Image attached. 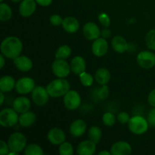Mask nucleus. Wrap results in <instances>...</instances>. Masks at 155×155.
<instances>
[{
    "label": "nucleus",
    "mask_w": 155,
    "mask_h": 155,
    "mask_svg": "<svg viewBox=\"0 0 155 155\" xmlns=\"http://www.w3.org/2000/svg\"><path fill=\"white\" fill-rule=\"evenodd\" d=\"M23 50V43L19 38L16 36H8L5 38L1 43V54L5 58L14 60L21 55Z\"/></svg>",
    "instance_id": "f257e3e1"
},
{
    "label": "nucleus",
    "mask_w": 155,
    "mask_h": 155,
    "mask_svg": "<svg viewBox=\"0 0 155 155\" xmlns=\"http://www.w3.org/2000/svg\"><path fill=\"white\" fill-rule=\"evenodd\" d=\"M71 89V86L65 78H58L51 80L46 86V89L51 98L64 96Z\"/></svg>",
    "instance_id": "f03ea898"
},
{
    "label": "nucleus",
    "mask_w": 155,
    "mask_h": 155,
    "mask_svg": "<svg viewBox=\"0 0 155 155\" xmlns=\"http://www.w3.org/2000/svg\"><path fill=\"white\" fill-rule=\"evenodd\" d=\"M128 128L132 133L135 135H142L148 131L149 124L148 120L139 115L130 117L128 122Z\"/></svg>",
    "instance_id": "7ed1b4c3"
},
{
    "label": "nucleus",
    "mask_w": 155,
    "mask_h": 155,
    "mask_svg": "<svg viewBox=\"0 0 155 155\" xmlns=\"http://www.w3.org/2000/svg\"><path fill=\"white\" fill-rule=\"evenodd\" d=\"M19 122L18 113L14 108L6 107L0 111V125L5 128L14 127Z\"/></svg>",
    "instance_id": "20e7f679"
},
{
    "label": "nucleus",
    "mask_w": 155,
    "mask_h": 155,
    "mask_svg": "<svg viewBox=\"0 0 155 155\" xmlns=\"http://www.w3.org/2000/svg\"><path fill=\"white\" fill-rule=\"evenodd\" d=\"M7 142L10 148V151L18 154L25 149L27 146V138L22 133L15 132L10 135Z\"/></svg>",
    "instance_id": "39448f33"
},
{
    "label": "nucleus",
    "mask_w": 155,
    "mask_h": 155,
    "mask_svg": "<svg viewBox=\"0 0 155 155\" xmlns=\"http://www.w3.org/2000/svg\"><path fill=\"white\" fill-rule=\"evenodd\" d=\"M51 71L58 78H66L71 72V66L64 59H55L51 64Z\"/></svg>",
    "instance_id": "423d86ee"
},
{
    "label": "nucleus",
    "mask_w": 155,
    "mask_h": 155,
    "mask_svg": "<svg viewBox=\"0 0 155 155\" xmlns=\"http://www.w3.org/2000/svg\"><path fill=\"white\" fill-rule=\"evenodd\" d=\"M138 64L143 69H151L155 67V53L151 50H144L137 54Z\"/></svg>",
    "instance_id": "0eeeda50"
},
{
    "label": "nucleus",
    "mask_w": 155,
    "mask_h": 155,
    "mask_svg": "<svg viewBox=\"0 0 155 155\" xmlns=\"http://www.w3.org/2000/svg\"><path fill=\"white\" fill-rule=\"evenodd\" d=\"M63 97L64 105L68 110H77L81 104V97L79 92L76 90L70 89Z\"/></svg>",
    "instance_id": "6e6552de"
},
{
    "label": "nucleus",
    "mask_w": 155,
    "mask_h": 155,
    "mask_svg": "<svg viewBox=\"0 0 155 155\" xmlns=\"http://www.w3.org/2000/svg\"><path fill=\"white\" fill-rule=\"evenodd\" d=\"M35 87H36V83L33 78L24 77L17 80L15 89L20 95H27L31 93Z\"/></svg>",
    "instance_id": "1a4fd4ad"
},
{
    "label": "nucleus",
    "mask_w": 155,
    "mask_h": 155,
    "mask_svg": "<svg viewBox=\"0 0 155 155\" xmlns=\"http://www.w3.org/2000/svg\"><path fill=\"white\" fill-rule=\"evenodd\" d=\"M49 97L50 95L46 87L45 88L42 86H36L31 92L32 101L39 107L46 104L49 100Z\"/></svg>",
    "instance_id": "9d476101"
},
{
    "label": "nucleus",
    "mask_w": 155,
    "mask_h": 155,
    "mask_svg": "<svg viewBox=\"0 0 155 155\" xmlns=\"http://www.w3.org/2000/svg\"><path fill=\"white\" fill-rule=\"evenodd\" d=\"M83 34L88 40L94 41L101 36V30L95 23L90 21L83 26Z\"/></svg>",
    "instance_id": "9b49d317"
},
{
    "label": "nucleus",
    "mask_w": 155,
    "mask_h": 155,
    "mask_svg": "<svg viewBox=\"0 0 155 155\" xmlns=\"http://www.w3.org/2000/svg\"><path fill=\"white\" fill-rule=\"evenodd\" d=\"M108 42L106 39L99 37L93 41L92 45V51L96 57H103L108 51Z\"/></svg>",
    "instance_id": "f8f14e48"
},
{
    "label": "nucleus",
    "mask_w": 155,
    "mask_h": 155,
    "mask_svg": "<svg viewBox=\"0 0 155 155\" xmlns=\"http://www.w3.org/2000/svg\"><path fill=\"white\" fill-rule=\"evenodd\" d=\"M47 139L53 145H60L66 140L65 133L59 128H52L47 133Z\"/></svg>",
    "instance_id": "ddd939ff"
},
{
    "label": "nucleus",
    "mask_w": 155,
    "mask_h": 155,
    "mask_svg": "<svg viewBox=\"0 0 155 155\" xmlns=\"http://www.w3.org/2000/svg\"><path fill=\"white\" fill-rule=\"evenodd\" d=\"M132 147L130 143L125 141H118L110 147L112 155H129L132 153Z\"/></svg>",
    "instance_id": "4468645a"
},
{
    "label": "nucleus",
    "mask_w": 155,
    "mask_h": 155,
    "mask_svg": "<svg viewBox=\"0 0 155 155\" xmlns=\"http://www.w3.org/2000/svg\"><path fill=\"white\" fill-rule=\"evenodd\" d=\"M37 3L35 0H22L19 5V13L24 18H29L35 12Z\"/></svg>",
    "instance_id": "2eb2a0df"
},
{
    "label": "nucleus",
    "mask_w": 155,
    "mask_h": 155,
    "mask_svg": "<svg viewBox=\"0 0 155 155\" xmlns=\"http://www.w3.org/2000/svg\"><path fill=\"white\" fill-rule=\"evenodd\" d=\"M12 107L18 114H23L30 110L31 107V102L28 98L25 96H19L14 100Z\"/></svg>",
    "instance_id": "dca6fc26"
},
{
    "label": "nucleus",
    "mask_w": 155,
    "mask_h": 155,
    "mask_svg": "<svg viewBox=\"0 0 155 155\" xmlns=\"http://www.w3.org/2000/svg\"><path fill=\"white\" fill-rule=\"evenodd\" d=\"M86 123L83 120L77 119L71 123L69 128L70 133L74 138L81 137L86 133Z\"/></svg>",
    "instance_id": "f3484780"
},
{
    "label": "nucleus",
    "mask_w": 155,
    "mask_h": 155,
    "mask_svg": "<svg viewBox=\"0 0 155 155\" xmlns=\"http://www.w3.org/2000/svg\"><path fill=\"white\" fill-rule=\"evenodd\" d=\"M96 143L90 139L82 141L77 145V153L79 155H92L96 151Z\"/></svg>",
    "instance_id": "a211bd4d"
},
{
    "label": "nucleus",
    "mask_w": 155,
    "mask_h": 155,
    "mask_svg": "<svg viewBox=\"0 0 155 155\" xmlns=\"http://www.w3.org/2000/svg\"><path fill=\"white\" fill-rule=\"evenodd\" d=\"M14 65L21 72H28L33 68V61L26 55H19L13 60Z\"/></svg>",
    "instance_id": "6ab92c4d"
},
{
    "label": "nucleus",
    "mask_w": 155,
    "mask_h": 155,
    "mask_svg": "<svg viewBox=\"0 0 155 155\" xmlns=\"http://www.w3.org/2000/svg\"><path fill=\"white\" fill-rule=\"evenodd\" d=\"M70 66H71V72H73L76 75H80V74L86 71V61L82 56H75L71 60Z\"/></svg>",
    "instance_id": "aec40b11"
},
{
    "label": "nucleus",
    "mask_w": 155,
    "mask_h": 155,
    "mask_svg": "<svg viewBox=\"0 0 155 155\" xmlns=\"http://www.w3.org/2000/svg\"><path fill=\"white\" fill-rule=\"evenodd\" d=\"M62 27L68 33H75L80 28V23L77 18L72 16H68L64 18Z\"/></svg>",
    "instance_id": "412c9836"
},
{
    "label": "nucleus",
    "mask_w": 155,
    "mask_h": 155,
    "mask_svg": "<svg viewBox=\"0 0 155 155\" xmlns=\"http://www.w3.org/2000/svg\"><path fill=\"white\" fill-rule=\"evenodd\" d=\"M111 46L115 52L122 54L128 50L129 44L123 36H115L111 40Z\"/></svg>",
    "instance_id": "4be33fe9"
},
{
    "label": "nucleus",
    "mask_w": 155,
    "mask_h": 155,
    "mask_svg": "<svg viewBox=\"0 0 155 155\" xmlns=\"http://www.w3.org/2000/svg\"><path fill=\"white\" fill-rule=\"evenodd\" d=\"M15 85L16 81L12 76H3L0 79V90L4 93L12 92L14 89H15Z\"/></svg>",
    "instance_id": "5701e85b"
},
{
    "label": "nucleus",
    "mask_w": 155,
    "mask_h": 155,
    "mask_svg": "<svg viewBox=\"0 0 155 155\" xmlns=\"http://www.w3.org/2000/svg\"><path fill=\"white\" fill-rule=\"evenodd\" d=\"M95 80L99 85H107L110 80V73L108 69L105 68H100L95 72Z\"/></svg>",
    "instance_id": "b1692460"
},
{
    "label": "nucleus",
    "mask_w": 155,
    "mask_h": 155,
    "mask_svg": "<svg viewBox=\"0 0 155 155\" xmlns=\"http://www.w3.org/2000/svg\"><path fill=\"white\" fill-rule=\"evenodd\" d=\"M36 120V115L35 113L28 110L25 113L21 114L19 116V125L22 127H30L35 124Z\"/></svg>",
    "instance_id": "393cba45"
},
{
    "label": "nucleus",
    "mask_w": 155,
    "mask_h": 155,
    "mask_svg": "<svg viewBox=\"0 0 155 155\" xmlns=\"http://www.w3.org/2000/svg\"><path fill=\"white\" fill-rule=\"evenodd\" d=\"M88 136H89V139L92 140L95 143L98 144L101 141V137H102V131L101 128L97 126H93L90 127L88 131Z\"/></svg>",
    "instance_id": "a878e982"
},
{
    "label": "nucleus",
    "mask_w": 155,
    "mask_h": 155,
    "mask_svg": "<svg viewBox=\"0 0 155 155\" xmlns=\"http://www.w3.org/2000/svg\"><path fill=\"white\" fill-rule=\"evenodd\" d=\"M71 53H72V49L69 45H61L56 51L55 54H54V58H55V59H64V60H66L71 55Z\"/></svg>",
    "instance_id": "bb28decb"
},
{
    "label": "nucleus",
    "mask_w": 155,
    "mask_h": 155,
    "mask_svg": "<svg viewBox=\"0 0 155 155\" xmlns=\"http://www.w3.org/2000/svg\"><path fill=\"white\" fill-rule=\"evenodd\" d=\"M12 17V8L8 4L1 2L0 4V20L2 22L9 21Z\"/></svg>",
    "instance_id": "cd10ccee"
},
{
    "label": "nucleus",
    "mask_w": 155,
    "mask_h": 155,
    "mask_svg": "<svg viewBox=\"0 0 155 155\" xmlns=\"http://www.w3.org/2000/svg\"><path fill=\"white\" fill-rule=\"evenodd\" d=\"M24 154L25 155H42L44 152L42 148L39 145L31 143L26 146Z\"/></svg>",
    "instance_id": "c85d7f7f"
},
{
    "label": "nucleus",
    "mask_w": 155,
    "mask_h": 155,
    "mask_svg": "<svg viewBox=\"0 0 155 155\" xmlns=\"http://www.w3.org/2000/svg\"><path fill=\"white\" fill-rule=\"evenodd\" d=\"M79 78H80V81L83 86H86V87H89L93 84L94 80L95 77L92 75H91L89 73H86V71L83 72L79 75Z\"/></svg>",
    "instance_id": "c756f323"
},
{
    "label": "nucleus",
    "mask_w": 155,
    "mask_h": 155,
    "mask_svg": "<svg viewBox=\"0 0 155 155\" xmlns=\"http://www.w3.org/2000/svg\"><path fill=\"white\" fill-rule=\"evenodd\" d=\"M74 147L70 142L65 141L59 145L58 154L60 155H72L74 154Z\"/></svg>",
    "instance_id": "7c9ffc66"
},
{
    "label": "nucleus",
    "mask_w": 155,
    "mask_h": 155,
    "mask_svg": "<svg viewBox=\"0 0 155 155\" xmlns=\"http://www.w3.org/2000/svg\"><path fill=\"white\" fill-rule=\"evenodd\" d=\"M145 44L151 51H155V29L149 30L145 36Z\"/></svg>",
    "instance_id": "2f4dec72"
},
{
    "label": "nucleus",
    "mask_w": 155,
    "mask_h": 155,
    "mask_svg": "<svg viewBox=\"0 0 155 155\" xmlns=\"http://www.w3.org/2000/svg\"><path fill=\"white\" fill-rule=\"evenodd\" d=\"M117 120V117L111 112H106L102 116V122L106 127H113Z\"/></svg>",
    "instance_id": "473e14b6"
},
{
    "label": "nucleus",
    "mask_w": 155,
    "mask_h": 155,
    "mask_svg": "<svg viewBox=\"0 0 155 155\" xmlns=\"http://www.w3.org/2000/svg\"><path fill=\"white\" fill-rule=\"evenodd\" d=\"M109 95V88L107 85H102L100 88H98L97 91V96L98 99L104 100Z\"/></svg>",
    "instance_id": "72a5a7b5"
},
{
    "label": "nucleus",
    "mask_w": 155,
    "mask_h": 155,
    "mask_svg": "<svg viewBox=\"0 0 155 155\" xmlns=\"http://www.w3.org/2000/svg\"><path fill=\"white\" fill-rule=\"evenodd\" d=\"M98 21L104 27H109L110 25V18L107 14L102 12L98 15Z\"/></svg>",
    "instance_id": "f704fd0d"
},
{
    "label": "nucleus",
    "mask_w": 155,
    "mask_h": 155,
    "mask_svg": "<svg viewBox=\"0 0 155 155\" xmlns=\"http://www.w3.org/2000/svg\"><path fill=\"white\" fill-rule=\"evenodd\" d=\"M63 20L64 19L61 18V16L59 15H57V14L51 15V16H50V18H49L50 24L53 26H55V27L62 25Z\"/></svg>",
    "instance_id": "c9c22d12"
},
{
    "label": "nucleus",
    "mask_w": 155,
    "mask_h": 155,
    "mask_svg": "<svg viewBox=\"0 0 155 155\" xmlns=\"http://www.w3.org/2000/svg\"><path fill=\"white\" fill-rule=\"evenodd\" d=\"M130 117L127 112L125 111H121L117 116V120H118V122L121 124H128V122L130 121Z\"/></svg>",
    "instance_id": "e433bc0d"
},
{
    "label": "nucleus",
    "mask_w": 155,
    "mask_h": 155,
    "mask_svg": "<svg viewBox=\"0 0 155 155\" xmlns=\"http://www.w3.org/2000/svg\"><path fill=\"white\" fill-rule=\"evenodd\" d=\"M147 120L149 124V126L151 127H155V107H153L148 112Z\"/></svg>",
    "instance_id": "4c0bfd02"
},
{
    "label": "nucleus",
    "mask_w": 155,
    "mask_h": 155,
    "mask_svg": "<svg viewBox=\"0 0 155 155\" xmlns=\"http://www.w3.org/2000/svg\"><path fill=\"white\" fill-rule=\"evenodd\" d=\"M10 152V148H9L8 142H5V141H0V154L1 155H6L8 154Z\"/></svg>",
    "instance_id": "58836bf2"
},
{
    "label": "nucleus",
    "mask_w": 155,
    "mask_h": 155,
    "mask_svg": "<svg viewBox=\"0 0 155 155\" xmlns=\"http://www.w3.org/2000/svg\"><path fill=\"white\" fill-rule=\"evenodd\" d=\"M148 102L152 107H155V89H152L148 95Z\"/></svg>",
    "instance_id": "ea45409f"
},
{
    "label": "nucleus",
    "mask_w": 155,
    "mask_h": 155,
    "mask_svg": "<svg viewBox=\"0 0 155 155\" xmlns=\"http://www.w3.org/2000/svg\"><path fill=\"white\" fill-rule=\"evenodd\" d=\"M35 1L39 5L42 6V7H47L52 3L53 0H35Z\"/></svg>",
    "instance_id": "a19ab883"
},
{
    "label": "nucleus",
    "mask_w": 155,
    "mask_h": 155,
    "mask_svg": "<svg viewBox=\"0 0 155 155\" xmlns=\"http://www.w3.org/2000/svg\"><path fill=\"white\" fill-rule=\"evenodd\" d=\"M101 37L104 38V39H107L111 36V32L107 27H105L102 30H101Z\"/></svg>",
    "instance_id": "79ce46f5"
},
{
    "label": "nucleus",
    "mask_w": 155,
    "mask_h": 155,
    "mask_svg": "<svg viewBox=\"0 0 155 155\" xmlns=\"http://www.w3.org/2000/svg\"><path fill=\"white\" fill-rule=\"evenodd\" d=\"M5 57L1 54V55H0V68H2V69L4 68L5 64Z\"/></svg>",
    "instance_id": "37998d69"
},
{
    "label": "nucleus",
    "mask_w": 155,
    "mask_h": 155,
    "mask_svg": "<svg viewBox=\"0 0 155 155\" xmlns=\"http://www.w3.org/2000/svg\"><path fill=\"white\" fill-rule=\"evenodd\" d=\"M5 101V95L4 92H0V105H2Z\"/></svg>",
    "instance_id": "c03bdc74"
},
{
    "label": "nucleus",
    "mask_w": 155,
    "mask_h": 155,
    "mask_svg": "<svg viewBox=\"0 0 155 155\" xmlns=\"http://www.w3.org/2000/svg\"><path fill=\"white\" fill-rule=\"evenodd\" d=\"M110 154H111L110 151H106V150H104V151H101L98 153V155H110Z\"/></svg>",
    "instance_id": "a18cd8bd"
},
{
    "label": "nucleus",
    "mask_w": 155,
    "mask_h": 155,
    "mask_svg": "<svg viewBox=\"0 0 155 155\" xmlns=\"http://www.w3.org/2000/svg\"><path fill=\"white\" fill-rule=\"evenodd\" d=\"M12 2H21L22 0H11Z\"/></svg>",
    "instance_id": "49530a36"
},
{
    "label": "nucleus",
    "mask_w": 155,
    "mask_h": 155,
    "mask_svg": "<svg viewBox=\"0 0 155 155\" xmlns=\"http://www.w3.org/2000/svg\"><path fill=\"white\" fill-rule=\"evenodd\" d=\"M3 1H4V0H0V2H3Z\"/></svg>",
    "instance_id": "de8ad7c7"
}]
</instances>
